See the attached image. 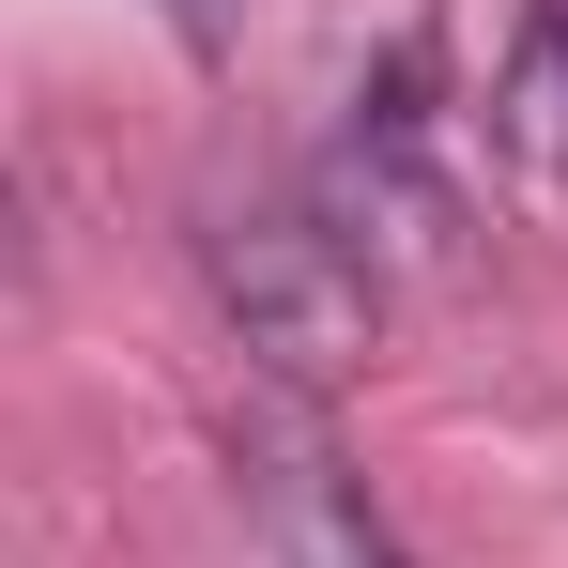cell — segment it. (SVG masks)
Returning <instances> with one entry per match:
<instances>
[{
    "label": "cell",
    "instance_id": "cell-2",
    "mask_svg": "<svg viewBox=\"0 0 568 568\" xmlns=\"http://www.w3.org/2000/svg\"><path fill=\"white\" fill-rule=\"evenodd\" d=\"M323 200L354 215V246H430V231H446V108H430V47H399L369 93H354Z\"/></svg>",
    "mask_w": 568,
    "mask_h": 568
},
{
    "label": "cell",
    "instance_id": "cell-3",
    "mask_svg": "<svg viewBox=\"0 0 568 568\" xmlns=\"http://www.w3.org/2000/svg\"><path fill=\"white\" fill-rule=\"evenodd\" d=\"M246 507H262L277 568H399L369 476L323 446V415H307V399H262V415H246Z\"/></svg>",
    "mask_w": 568,
    "mask_h": 568
},
{
    "label": "cell",
    "instance_id": "cell-5",
    "mask_svg": "<svg viewBox=\"0 0 568 568\" xmlns=\"http://www.w3.org/2000/svg\"><path fill=\"white\" fill-rule=\"evenodd\" d=\"M170 16H215V0H170Z\"/></svg>",
    "mask_w": 568,
    "mask_h": 568
},
{
    "label": "cell",
    "instance_id": "cell-1",
    "mask_svg": "<svg viewBox=\"0 0 568 568\" xmlns=\"http://www.w3.org/2000/svg\"><path fill=\"white\" fill-rule=\"evenodd\" d=\"M200 277H215L246 369L277 384V399H323V384L369 369L384 277H369V246H354L338 200H215L200 215Z\"/></svg>",
    "mask_w": 568,
    "mask_h": 568
},
{
    "label": "cell",
    "instance_id": "cell-4",
    "mask_svg": "<svg viewBox=\"0 0 568 568\" xmlns=\"http://www.w3.org/2000/svg\"><path fill=\"white\" fill-rule=\"evenodd\" d=\"M491 139H507L538 185H568V0L523 16V47H507V78H491Z\"/></svg>",
    "mask_w": 568,
    "mask_h": 568
}]
</instances>
